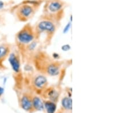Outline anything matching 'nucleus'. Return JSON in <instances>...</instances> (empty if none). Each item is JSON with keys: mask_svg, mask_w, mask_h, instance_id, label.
I'll return each mask as SVG.
<instances>
[{"mask_svg": "<svg viewBox=\"0 0 129 113\" xmlns=\"http://www.w3.org/2000/svg\"><path fill=\"white\" fill-rule=\"evenodd\" d=\"M4 92H5V89H4V88L3 87H2V86H0V98L3 95Z\"/></svg>", "mask_w": 129, "mask_h": 113, "instance_id": "obj_14", "label": "nucleus"}, {"mask_svg": "<svg viewBox=\"0 0 129 113\" xmlns=\"http://www.w3.org/2000/svg\"><path fill=\"white\" fill-rule=\"evenodd\" d=\"M35 40L33 26L29 24L24 25L16 34V44L22 55L25 54L27 47Z\"/></svg>", "mask_w": 129, "mask_h": 113, "instance_id": "obj_4", "label": "nucleus"}, {"mask_svg": "<svg viewBox=\"0 0 129 113\" xmlns=\"http://www.w3.org/2000/svg\"><path fill=\"white\" fill-rule=\"evenodd\" d=\"M11 52L10 45L4 43L0 45V66H3L4 61L7 59Z\"/></svg>", "mask_w": 129, "mask_h": 113, "instance_id": "obj_10", "label": "nucleus"}, {"mask_svg": "<svg viewBox=\"0 0 129 113\" xmlns=\"http://www.w3.org/2000/svg\"><path fill=\"white\" fill-rule=\"evenodd\" d=\"M60 26V22L40 17L33 26L35 40L40 45V48L45 49L51 45Z\"/></svg>", "mask_w": 129, "mask_h": 113, "instance_id": "obj_2", "label": "nucleus"}, {"mask_svg": "<svg viewBox=\"0 0 129 113\" xmlns=\"http://www.w3.org/2000/svg\"><path fill=\"white\" fill-rule=\"evenodd\" d=\"M27 75L28 85L30 92L40 95L44 90L49 85L47 77L36 71H30Z\"/></svg>", "mask_w": 129, "mask_h": 113, "instance_id": "obj_5", "label": "nucleus"}, {"mask_svg": "<svg viewBox=\"0 0 129 113\" xmlns=\"http://www.w3.org/2000/svg\"><path fill=\"white\" fill-rule=\"evenodd\" d=\"M61 106L64 109L67 111H71L72 108V100L71 96H64L61 99Z\"/></svg>", "mask_w": 129, "mask_h": 113, "instance_id": "obj_12", "label": "nucleus"}, {"mask_svg": "<svg viewBox=\"0 0 129 113\" xmlns=\"http://www.w3.org/2000/svg\"><path fill=\"white\" fill-rule=\"evenodd\" d=\"M30 59L35 70L46 77H56L66 71L64 62L51 56L41 48L35 51Z\"/></svg>", "mask_w": 129, "mask_h": 113, "instance_id": "obj_1", "label": "nucleus"}, {"mask_svg": "<svg viewBox=\"0 0 129 113\" xmlns=\"http://www.w3.org/2000/svg\"><path fill=\"white\" fill-rule=\"evenodd\" d=\"M44 106L47 113H55L56 110V103L49 100H44Z\"/></svg>", "mask_w": 129, "mask_h": 113, "instance_id": "obj_13", "label": "nucleus"}, {"mask_svg": "<svg viewBox=\"0 0 129 113\" xmlns=\"http://www.w3.org/2000/svg\"><path fill=\"white\" fill-rule=\"evenodd\" d=\"M8 61L14 73L16 74H19L21 71V63L19 53L11 51L8 56Z\"/></svg>", "mask_w": 129, "mask_h": 113, "instance_id": "obj_9", "label": "nucleus"}, {"mask_svg": "<svg viewBox=\"0 0 129 113\" xmlns=\"http://www.w3.org/2000/svg\"><path fill=\"white\" fill-rule=\"evenodd\" d=\"M32 104L35 111H42L44 109V101L41 96L37 94H32Z\"/></svg>", "mask_w": 129, "mask_h": 113, "instance_id": "obj_11", "label": "nucleus"}, {"mask_svg": "<svg viewBox=\"0 0 129 113\" xmlns=\"http://www.w3.org/2000/svg\"><path fill=\"white\" fill-rule=\"evenodd\" d=\"M32 92H25L22 93L20 98V106L24 110L28 112L34 111L32 104Z\"/></svg>", "mask_w": 129, "mask_h": 113, "instance_id": "obj_8", "label": "nucleus"}, {"mask_svg": "<svg viewBox=\"0 0 129 113\" xmlns=\"http://www.w3.org/2000/svg\"><path fill=\"white\" fill-rule=\"evenodd\" d=\"M61 87L60 85H51L44 90L40 95L47 100L56 103L61 95Z\"/></svg>", "mask_w": 129, "mask_h": 113, "instance_id": "obj_7", "label": "nucleus"}, {"mask_svg": "<svg viewBox=\"0 0 129 113\" xmlns=\"http://www.w3.org/2000/svg\"><path fill=\"white\" fill-rule=\"evenodd\" d=\"M40 4L37 2H25L18 6L16 11L18 20L21 22H26L34 17L39 9Z\"/></svg>", "mask_w": 129, "mask_h": 113, "instance_id": "obj_6", "label": "nucleus"}, {"mask_svg": "<svg viewBox=\"0 0 129 113\" xmlns=\"http://www.w3.org/2000/svg\"><path fill=\"white\" fill-rule=\"evenodd\" d=\"M4 3L2 1H0V10L1 9H3L4 8Z\"/></svg>", "mask_w": 129, "mask_h": 113, "instance_id": "obj_15", "label": "nucleus"}, {"mask_svg": "<svg viewBox=\"0 0 129 113\" xmlns=\"http://www.w3.org/2000/svg\"><path fill=\"white\" fill-rule=\"evenodd\" d=\"M67 6V4L63 0H48L44 5L40 17L60 23L65 16Z\"/></svg>", "mask_w": 129, "mask_h": 113, "instance_id": "obj_3", "label": "nucleus"}]
</instances>
